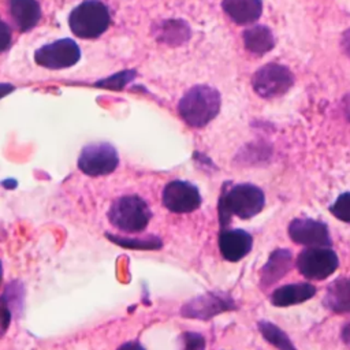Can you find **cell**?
Listing matches in <instances>:
<instances>
[{
    "instance_id": "obj_1",
    "label": "cell",
    "mask_w": 350,
    "mask_h": 350,
    "mask_svg": "<svg viewBox=\"0 0 350 350\" xmlns=\"http://www.w3.org/2000/svg\"><path fill=\"white\" fill-rule=\"evenodd\" d=\"M265 204L262 190L250 183L223 186L219 200V220L221 228H227L232 216L239 219H250L260 213Z\"/></svg>"
},
{
    "instance_id": "obj_2",
    "label": "cell",
    "mask_w": 350,
    "mask_h": 350,
    "mask_svg": "<svg viewBox=\"0 0 350 350\" xmlns=\"http://www.w3.org/2000/svg\"><path fill=\"white\" fill-rule=\"evenodd\" d=\"M220 93L209 85L190 88L178 103L179 116L191 127H204L220 111Z\"/></svg>"
},
{
    "instance_id": "obj_3",
    "label": "cell",
    "mask_w": 350,
    "mask_h": 350,
    "mask_svg": "<svg viewBox=\"0 0 350 350\" xmlns=\"http://www.w3.org/2000/svg\"><path fill=\"white\" fill-rule=\"evenodd\" d=\"M109 25V10L100 0H83L68 15V26L72 34L83 40L103 36Z\"/></svg>"
},
{
    "instance_id": "obj_4",
    "label": "cell",
    "mask_w": 350,
    "mask_h": 350,
    "mask_svg": "<svg viewBox=\"0 0 350 350\" xmlns=\"http://www.w3.org/2000/svg\"><path fill=\"white\" fill-rule=\"evenodd\" d=\"M152 217L150 208L138 196H122L116 198L109 211L108 220L124 232H141Z\"/></svg>"
},
{
    "instance_id": "obj_5",
    "label": "cell",
    "mask_w": 350,
    "mask_h": 350,
    "mask_svg": "<svg viewBox=\"0 0 350 350\" xmlns=\"http://www.w3.org/2000/svg\"><path fill=\"white\" fill-rule=\"evenodd\" d=\"M294 83V74L283 64L268 63L258 68L252 78L254 92L262 98L283 96Z\"/></svg>"
},
{
    "instance_id": "obj_6",
    "label": "cell",
    "mask_w": 350,
    "mask_h": 350,
    "mask_svg": "<svg viewBox=\"0 0 350 350\" xmlns=\"http://www.w3.org/2000/svg\"><path fill=\"white\" fill-rule=\"evenodd\" d=\"M119 156L108 142H92L82 148L78 157V168L89 176L108 175L116 170Z\"/></svg>"
},
{
    "instance_id": "obj_7",
    "label": "cell",
    "mask_w": 350,
    "mask_h": 350,
    "mask_svg": "<svg viewBox=\"0 0 350 350\" xmlns=\"http://www.w3.org/2000/svg\"><path fill=\"white\" fill-rule=\"evenodd\" d=\"M81 59V48L72 38H59L40 46L34 62L48 70H63L75 66Z\"/></svg>"
},
{
    "instance_id": "obj_8",
    "label": "cell",
    "mask_w": 350,
    "mask_h": 350,
    "mask_svg": "<svg viewBox=\"0 0 350 350\" xmlns=\"http://www.w3.org/2000/svg\"><path fill=\"white\" fill-rule=\"evenodd\" d=\"M339 265L336 253L325 246L305 247L297 257L301 275L312 280H323L332 275Z\"/></svg>"
},
{
    "instance_id": "obj_9",
    "label": "cell",
    "mask_w": 350,
    "mask_h": 350,
    "mask_svg": "<svg viewBox=\"0 0 350 350\" xmlns=\"http://www.w3.org/2000/svg\"><path fill=\"white\" fill-rule=\"evenodd\" d=\"M235 308V301L230 294L220 291H209L186 302L180 308V314L189 319L208 320L221 312L232 310Z\"/></svg>"
},
{
    "instance_id": "obj_10",
    "label": "cell",
    "mask_w": 350,
    "mask_h": 350,
    "mask_svg": "<svg viewBox=\"0 0 350 350\" xmlns=\"http://www.w3.org/2000/svg\"><path fill=\"white\" fill-rule=\"evenodd\" d=\"M163 205L174 213H189L200 208L201 194L198 189L186 180H171L163 190Z\"/></svg>"
},
{
    "instance_id": "obj_11",
    "label": "cell",
    "mask_w": 350,
    "mask_h": 350,
    "mask_svg": "<svg viewBox=\"0 0 350 350\" xmlns=\"http://www.w3.org/2000/svg\"><path fill=\"white\" fill-rule=\"evenodd\" d=\"M288 237L293 242L302 245V246H331V235L325 223L308 219V217H298L288 223L287 228Z\"/></svg>"
},
{
    "instance_id": "obj_12",
    "label": "cell",
    "mask_w": 350,
    "mask_h": 350,
    "mask_svg": "<svg viewBox=\"0 0 350 350\" xmlns=\"http://www.w3.org/2000/svg\"><path fill=\"white\" fill-rule=\"evenodd\" d=\"M253 246V238L249 232L241 228L227 230L221 228L219 235V249L227 261H239L242 260Z\"/></svg>"
},
{
    "instance_id": "obj_13",
    "label": "cell",
    "mask_w": 350,
    "mask_h": 350,
    "mask_svg": "<svg viewBox=\"0 0 350 350\" xmlns=\"http://www.w3.org/2000/svg\"><path fill=\"white\" fill-rule=\"evenodd\" d=\"M293 264V254L287 249L273 250L260 272V284L262 288H267L283 278Z\"/></svg>"
},
{
    "instance_id": "obj_14",
    "label": "cell",
    "mask_w": 350,
    "mask_h": 350,
    "mask_svg": "<svg viewBox=\"0 0 350 350\" xmlns=\"http://www.w3.org/2000/svg\"><path fill=\"white\" fill-rule=\"evenodd\" d=\"M8 14L21 31H29L41 19V7L37 0H8Z\"/></svg>"
},
{
    "instance_id": "obj_15",
    "label": "cell",
    "mask_w": 350,
    "mask_h": 350,
    "mask_svg": "<svg viewBox=\"0 0 350 350\" xmlns=\"http://www.w3.org/2000/svg\"><path fill=\"white\" fill-rule=\"evenodd\" d=\"M223 11L238 25L256 22L262 12L261 0H223Z\"/></svg>"
},
{
    "instance_id": "obj_16",
    "label": "cell",
    "mask_w": 350,
    "mask_h": 350,
    "mask_svg": "<svg viewBox=\"0 0 350 350\" xmlns=\"http://www.w3.org/2000/svg\"><path fill=\"white\" fill-rule=\"evenodd\" d=\"M316 294V287L310 283H293L276 288L271 294V304L275 306H290L308 301Z\"/></svg>"
},
{
    "instance_id": "obj_17",
    "label": "cell",
    "mask_w": 350,
    "mask_h": 350,
    "mask_svg": "<svg viewBox=\"0 0 350 350\" xmlns=\"http://www.w3.org/2000/svg\"><path fill=\"white\" fill-rule=\"evenodd\" d=\"M324 306L334 313H350V278H338L327 286Z\"/></svg>"
},
{
    "instance_id": "obj_18",
    "label": "cell",
    "mask_w": 350,
    "mask_h": 350,
    "mask_svg": "<svg viewBox=\"0 0 350 350\" xmlns=\"http://www.w3.org/2000/svg\"><path fill=\"white\" fill-rule=\"evenodd\" d=\"M245 48L254 55H264L275 46V38L267 26L257 25L243 31Z\"/></svg>"
},
{
    "instance_id": "obj_19",
    "label": "cell",
    "mask_w": 350,
    "mask_h": 350,
    "mask_svg": "<svg viewBox=\"0 0 350 350\" xmlns=\"http://www.w3.org/2000/svg\"><path fill=\"white\" fill-rule=\"evenodd\" d=\"M190 38V27L185 21L170 19L159 25L157 40L168 45H182Z\"/></svg>"
},
{
    "instance_id": "obj_20",
    "label": "cell",
    "mask_w": 350,
    "mask_h": 350,
    "mask_svg": "<svg viewBox=\"0 0 350 350\" xmlns=\"http://www.w3.org/2000/svg\"><path fill=\"white\" fill-rule=\"evenodd\" d=\"M258 329L261 332V335L264 336V339L267 342H269L272 346H275L279 350H297L294 343L291 342V339L287 336V334L279 328L278 325H275L271 321H265L261 320L258 321Z\"/></svg>"
},
{
    "instance_id": "obj_21",
    "label": "cell",
    "mask_w": 350,
    "mask_h": 350,
    "mask_svg": "<svg viewBox=\"0 0 350 350\" xmlns=\"http://www.w3.org/2000/svg\"><path fill=\"white\" fill-rule=\"evenodd\" d=\"M108 238L118 243L122 247H129V249H144V250H156L163 246V242L159 237L156 235H149L148 238H122V237H112L108 234Z\"/></svg>"
},
{
    "instance_id": "obj_22",
    "label": "cell",
    "mask_w": 350,
    "mask_h": 350,
    "mask_svg": "<svg viewBox=\"0 0 350 350\" xmlns=\"http://www.w3.org/2000/svg\"><path fill=\"white\" fill-rule=\"evenodd\" d=\"M135 78V71L134 70H123L119 71L111 77L103 78L97 81L94 85L103 89H111V90H120L123 89L130 81Z\"/></svg>"
},
{
    "instance_id": "obj_23",
    "label": "cell",
    "mask_w": 350,
    "mask_h": 350,
    "mask_svg": "<svg viewBox=\"0 0 350 350\" xmlns=\"http://www.w3.org/2000/svg\"><path fill=\"white\" fill-rule=\"evenodd\" d=\"M329 212L339 220L350 223V191L342 193L329 206Z\"/></svg>"
},
{
    "instance_id": "obj_24",
    "label": "cell",
    "mask_w": 350,
    "mask_h": 350,
    "mask_svg": "<svg viewBox=\"0 0 350 350\" xmlns=\"http://www.w3.org/2000/svg\"><path fill=\"white\" fill-rule=\"evenodd\" d=\"M183 350H205V338L197 332H183Z\"/></svg>"
},
{
    "instance_id": "obj_25",
    "label": "cell",
    "mask_w": 350,
    "mask_h": 350,
    "mask_svg": "<svg viewBox=\"0 0 350 350\" xmlns=\"http://www.w3.org/2000/svg\"><path fill=\"white\" fill-rule=\"evenodd\" d=\"M12 44V31L8 23L0 19V53L10 49Z\"/></svg>"
},
{
    "instance_id": "obj_26",
    "label": "cell",
    "mask_w": 350,
    "mask_h": 350,
    "mask_svg": "<svg viewBox=\"0 0 350 350\" xmlns=\"http://www.w3.org/2000/svg\"><path fill=\"white\" fill-rule=\"evenodd\" d=\"M118 350H146L141 343L135 342V340H131V342H126L123 345H120L118 347Z\"/></svg>"
},
{
    "instance_id": "obj_27",
    "label": "cell",
    "mask_w": 350,
    "mask_h": 350,
    "mask_svg": "<svg viewBox=\"0 0 350 350\" xmlns=\"http://www.w3.org/2000/svg\"><path fill=\"white\" fill-rule=\"evenodd\" d=\"M15 90V86L11 85V83H4V82H0V98L5 97L7 94H10L11 92Z\"/></svg>"
},
{
    "instance_id": "obj_28",
    "label": "cell",
    "mask_w": 350,
    "mask_h": 350,
    "mask_svg": "<svg viewBox=\"0 0 350 350\" xmlns=\"http://www.w3.org/2000/svg\"><path fill=\"white\" fill-rule=\"evenodd\" d=\"M342 340H343V343L350 349V323H347V324L342 328Z\"/></svg>"
},
{
    "instance_id": "obj_29",
    "label": "cell",
    "mask_w": 350,
    "mask_h": 350,
    "mask_svg": "<svg viewBox=\"0 0 350 350\" xmlns=\"http://www.w3.org/2000/svg\"><path fill=\"white\" fill-rule=\"evenodd\" d=\"M343 48H345V52L350 56V30H347L343 36Z\"/></svg>"
},
{
    "instance_id": "obj_30",
    "label": "cell",
    "mask_w": 350,
    "mask_h": 350,
    "mask_svg": "<svg viewBox=\"0 0 350 350\" xmlns=\"http://www.w3.org/2000/svg\"><path fill=\"white\" fill-rule=\"evenodd\" d=\"M345 113H346V118L350 120V94L345 97Z\"/></svg>"
},
{
    "instance_id": "obj_31",
    "label": "cell",
    "mask_w": 350,
    "mask_h": 350,
    "mask_svg": "<svg viewBox=\"0 0 350 350\" xmlns=\"http://www.w3.org/2000/svg\"><path fill=\"white\" fill-rule=\"evenodd\" d=\"M0 282H1V262H0Z\"/></svg>"
}]
</instances>
